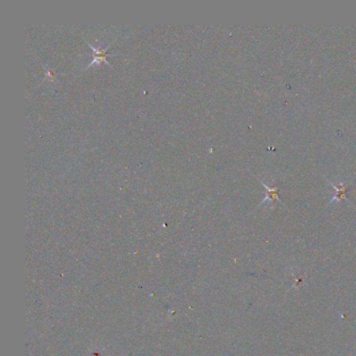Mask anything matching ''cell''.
<instances>
[{
  "instance_id": "6da1fadb",
  "label": "cell",
  "mask_w": 356,
  "mask_h": 356,
  "mask_svg": "<svg viewBox=\"0 0 356 356\" xmlns=\"http://www.w3.org/2000/svg\"><path fill=\"white\" fill-rule=\"evenodd\" d=\"M261 182V185L266 189V194H265V198L261 201L260 205L266 203V202H271L272 203V206H274V201L275 200H277L280 202V198H279V191H280V187L279 186H268L265 183H263L262 181Z\"/></svg>"
},
{
  "instance_id": "7a4b0ae2",
  "label": "cell",
  "mask_w": 356,
  "mask_h": 356,
  "mask_svg": "<svg viewBox=\"0 0 356 356\" xmlns=\"http://www.w3.org/2000/svg\"><path fill=\"white\" fill-rule=\"evenodd\" d=\"M330 185L334 188V194H333V197L331 198V200L329 201L328 205L332 204L333 202H341L343 199L347 200V187H346L345 183L341 182V183H338V185L330 183Z\"/></svg>"
}]
</instances>
